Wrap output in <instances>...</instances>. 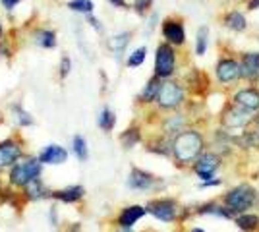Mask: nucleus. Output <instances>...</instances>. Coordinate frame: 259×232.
<instances>
[{"label": "nucleus", "mask_w": 259, "mask_h": 232, "mask_svg": "<svg viewBox=\"0 0 259 232\" xmlns=\"http://www.w3.org/2000/svg\"><path fill=\"white\" fill-rule=\"evenodd\" d=\"M205 153V137L195 128H186L172 137V157L178 166L195 165V161Z\"/></svg>", "instance_id": "nucleus-1"}, {"label": "nucleus", "mask_w": 259, "mask_h": 232, "mask_svg": "<svg viewBox=\"0 0 259 232\" xmlns=\"http://www.w3.org/2000/svg\"><path fill=\"white\" fill-rule=\"evenodd\" d=\"M257 203V192L249 184H240L223 196V205L232 215H242L248 209H251Z\"/></svg>", "instance_id": "nucleus-2"}, {"label": "nucleus", "mask_w": 259, "mask_h": 232, "mask_svg": "<svg viewBox=\"0 0 259 232\" xmlns=\"http://www.w3.org/2000/svg\"><path fill=\"white\" fill-rule=\"evenodd\" d=\"M186 99V93L184 87L178 81H170V79H164L162 81L161 89H159V95H157V107L162 111H174L178 109Z\"/></svg>", "instance_id": "nucleus-3"}, {"label": "nucleus", "mask_w": 259, "mask_h": 232, "mask_svg": "<svg viewBox=\"0 0 259 232\" xmlns=\"http://www.w3.org/2000/svg\"><path fill=\"white\" fill-rule=\"evenodd\" d=\"M41 161L39 159H29V161H23V163H16L10 170V184L12 186H18V188H25L29 182L37 180L41 176Z\"/></svg>", "instance_id": "nucleus-4"}, {"label": "nucleus", "mask_w": 259, "mask_h": 232, "mask_svg": "<svg viewBox=\"0 0 259 232\" xmlns=\"http://www.w3.org/2000/svg\"><path fill=\"white\" fill-rule=\"evenodd\" d=\"M176 70V53H174L172 44L161 43L157 47V55H155V76L161 79H168Z\"/></svg>", "instance_id": "nucleus-5"}, {"label": "nucleus", "mask_w": 259, "mask_h": 232, "mask_svg": "<svg viewBox=\"0 0 259 232\" xmlns=\"http://www.w3.org/2000/svg\"><path fill=\"white\" fill-rule=\"evenodd\" d=\"M253 112L249 111H244L242 107H238V105H228L225 107V111L221 114V124H223V128H228V130H238V128H246L248 124L253 122V116H251Z\"/></svg>", "instance_id": "nucleus-6"}, {"label": "nucleus", "mask_w": 259, "mask_h": 232, "mask_svg": "<svg viewBox=\"0 0 259 232\" xmlns=\"http://www.w3.org/2000/svg\"><path fill=\"white\" fill-rule=\"evenodd\" d=\"M147 213H151L153 217H157L159 221L162 222H172L176 221V217H178V203L174 201V199H153L147 203Z\"/></svg>", "instance_id": "nucleus-7"}, {"label": "nucleus", "mask_w": 259, "mask_h": 232, "mask_svg": "<svg viewBox=\"0 0 259 232\" xmlns=\"http://www.w3.org/2000/svg\"><path fill=\"white\" fill-rule=\"evenodd\" d=\"M215 76L217 81L221 85H230L238 81L242 77V70H240V62L234 58H221L219 64L215 68Z\"/></svg>", "instance_id": "nucleus-8"}, {"label": "nucleus", "mask_w": 259, "mask_h": 232, "mask_svg": "<svg viewBox=\"0 0 259 232\" xmlns=\"http://www.w3.org/2000/svg\"><path fill=\"white\" fill-rule=\"evenodd\" d=\"M219 166H221V157H219V153H215V151H205V153L195 161L194 170L195 174L205 182V180L213 178V174H215V170Z\"/></svg>", "instance_id": "nucleus-9"}, {"label": "nucleus", "mask_w": 259, "mask_h": 232, "mask_svg": "<svg viewBox=\"0 0 259 232\" xmlns=\"http://www.w3.org/2000/svg\"><path fill=\"white\" fill-rule=\"evenodd\" d=\"M162 37H164V43L172 44V47H182L186 43V31H184L182 20L166 18L162 22Z\"/></svg>", "instance_id": "nucleus-10"}, {"label": "nucleus", "mask_w": 259, "mask_h": 232, "mask_svg": "<svg viewBox=\"0 0 259 232\" xmlns=\"http://www.w3.org/2000/svg\"><path fill=\"white\" fill-rule=\"evenodd\" d=\"M242 79L251 85L259 83V53H246L240 58Z\"/></svg>", "instance_id": "nucleus-11"}, {"label": "nucleus", "mask_w": 259, "mask_h": 232, "mask_svg": "<svg viewBox=\"0 0 259 232\" xmlns=\"http://www.w3.org/2000/svg\"><path fill=\"white\" fill-rule=\"evenodd\" d=\"M232 103L242 107L244 111L257 112L259 111V89L255 87H244L238 89L232 97Z\"/></svg>", "instance_id": "nucleus-12"}, {"label": "nucleus", "mask_w": 259, "mask_h": 232, "mask_svg": "<svg viewBox=\"0 0 259 232\" xmlns=\"http://www.w3.org/2000/svg\"><path fill=\"white\" fill-rule=\"evenodd\" d=\"M22 157V147L16 142H2L0 144V170L6 166H14L18 163V159Z\"/></svg>", "instance_id": "nucleus-13"}, {"label": "nucleus", "mask_w": 259, "mask_h": 232, "mask_svg": "<svg viewBox=\"0 0 259 232\" xmlns=\"http://www.w3.org/2000/svg\"><path fill=\"white\" fill-rule=\"evenodd\" d=\"M157 184V178L145 172V170H140V168H132L128 176V186L132 190H140V192H145V190H151L153 186Z\"/></svg>", "instance_id": "nucleus-14"}, {"label": "nucleus", "mask_w": 259, "mask_h": 232, "mask_svg": "<svg viewBox=\"0 0 259 232\" xmlns=\"http://www.w3.org/2000/svg\"><path fill=\"white\" fill-rule=\"evenodd\" d=\"M43 165H62L68 159V151L60 145H47L37 157Z\"/></svg>", "instance_id": "nucleus-15"}, {"label": "nucleus", "mask_w": 259, "mask_h": 232, "mask_svg": "<svg viewBox=\"0 0 259 232\" xmlns=\"http://www.w3.org/2000/svg\"><path fill=\"white\" fill-rule=\"evenodd\" d=\"M145 213H147V209L141 205H130L126 209H122V213L118 215V224L122 228H132Z\"/></svg>", "instance_id": "nucleus-16"}, {"label": "nucleus", "mask_w": 259, "mask_h": 232, "mask_svg": "<svg viewBox=\"0 0 259 232\" xmlns=\"http://www.w3.org/2000/svg\"><path fill=\"white\" fill-rule=\"evenodd\" d=\"M162 85V79L159 76H153L149 81H147V85L143 87V91L140 93V97L138 101L143 103V105H149V103H155L157 101V95H159V89Z\"/></svg>", "instance_id": "nucleus-17"}, {"label": "nucleus", "mask_w": 259, "mask_h": 232, "mask_svg": "<svg viewBox=\"0 0 259 232\" xmlns=\"http://www.w3.org/2000/svg\"><path fill=\"white\" fill-rule=\"evenodd\" d=\"M223 23L227 25L228 29L236 31V33H240V31H246V29H248L246 16H244L242 12H238V10H232V12H228V14H225V18H223Z\"/></svg>", "instance_id": "nucleus-18"}, {"label": "nucleus", "mask_w": 259, "mask_h": 232, "mask_svg": "<svg viewBox=\"0 0 259 232\" xmlns=\"http://www.w3.org/2000/svg\"><path fill=\"white\" fill-rule=\"evenodd\" d=\"M186 126H188V120H186V116L184 114H174V116H168L166 120L162 122V130L166 135H178L180 132L186 130Z\"/></svg>", "instance_id": "nucleus-19"}, {"label": "nucleus", "mask_w": 259, "mask_h": 232, "mask_svg": "<svg viewBox=\"0 0 259 232\" xmlns=\"http://www.w3.org/2000/svg\"><path fill=\"white\" fill-rule=\"evenodd\" d=\"M83 194H85V190L81 186H70V188L53 192V198L58 199V201H64V203H76L83 198Z\"/></svg>", "instance_id": "nucleus-20"}, {"label": "nucleus", "mask_w": 259, "mask_h": 232, "mask_svg": "<svg viewBox=\"0 0 259 232\" xmlns=\"http://www.w3.org/2000/svg\"><path fill=\"white\" fill-rule=\"evenodd\" d=\"M234 221L238 228L244 232H255L259 228V215H253V213H242Z\"/></svg>", "instance_id": "nucleus-21"}, {"label": "nucleus", "mask_w": 259, "mask_h": 232, "mask_svg": "<svg viewBox=\"0 0 259 232\" xmlns=\"http://www.w3.org/2000/svg\"><path fill=\"white\" fill-rule=\"evenodd\" d=\"M33 41L43 49H54L56 47V35L51 29H37L33 33Z\"/></svg>", "instance_id": "nucleus-22"}, {"label": "nucleus", "mask_w": 259, "mask_h": 232, "mask_svg": "<svg viewBox=\"0 0 259 232\" xmlns=\"http://www.w3.org/2000/svg\"><path fill=\"white\" fill-rule=\"evenodd\" d=\"M25 196L29 199H41L47 196V188H45V184L41 182V178L33 180V182H29L25 186Z\"/></svg>", "instance_id": "nucleus-23"}, {"label": "nucleus", "mask_w": 259, "mask_h": 232, "mask_svg": "<svg viewBox=\"0 0 259 232\" xmlns=\"http://www.w3.org/2000/svg\"><path fill=\"white\" fill-rule=\"evenodd\" d=\"M97 122H99V128H101V130L110 132V130L114 128V124H116V116H114V112L110 111V109L105 107V109L101 111V114H99Z\"/></svg>", "instance_id": "nucleus-24"}, {"label": "nucleus", "mask_w": 259, "mask_h": 232, "mask_svg": "<svg viewBox=\"0 0 259 232\" xmlns=\"http://www.w3.org/2000/svg\"><path fill=\"white\" fill-rule=\"evenodd\" d=\"M140 140H141L140 128H128L126 132H122V135H120V142H122V145L126 149L134 147L136 144H140Z\"/></svg>", "instance_id": "nucleus-25"}, {"label": "nucleus", "mask_w": 259, "mask_h": 232, "mask_svg": "<svg viewBox=\"0 0 259 232\" xmlns=\"http://www.w3.org/2000/svg\"><path fill=\"white\" fill-rule=\"evenodd\" d=\"M207 39H209V29H207L205 25H203V27H199V31H197V37H195V55H197V56L205 55Z\"/></svg>", "instance_id": "nucleus-26"}, {"label": "nucleus", "mask_w": 259, "mask_h": 232, "mask_svg": "<svg viewBox=\"0 0 259 232\" xmlns=\"http://www.w3.org/2000/svg\"><path fill=\"white\" fill-rule=\"evenodd\" d=\"M68 8H70V10H74V12H79V14H87V16H89L95 6H93V2H91V0H70V2H68Z\"/></svg>", "instance_id": "nucleus-27"}, {"label": "nucleus", "mask_w": 259, "mask_h": 232, "mask_svg": "<svg viewBox=\"0 0 259 232\" xmlns=\"http://www.w3.org/2000/svg\"><path fill=\"white\" fill-rule=\"evenodd\" d=\"M130 37L132 35L126 31V33H120V35H116V37H112L110 41H108V47L114 51V53H122L124 49H126V44L130 43Z\"/></svg>", "instance_id": "nucleus-28"}, {"label": "nucleus", "mask_w": 259, "mask_h": 232, "mask_svg": "<svg viewBox=\"0 0 259 232\" xmlns=\"http://www.w3.org/2000/svg\"><path fill=\"white\" fill-rule=\"evenodd\" d=\"M145 56H147V49L145 47H140V49H136L132 55L128 56V64L130 68H136V66H141L143 62H145Z\"/></svg>", "instance_id": "nucleus-29"}, {"label": "nucleus", "mask_w": 259, "mask_h": 232, "mask_svg": "<svg viewBox=\"0 0 259 232\" xmlns=\"http://www.w3.org/2000/svg\"><path fill=\"white\" fill-rule=\"evenodd\" d=\"M74 153H76V157L79 159V161H85L87 159V142L83 135H76L74 137Z\"/></svg>", "instance_id": "nucleus-30"}, {"label": "nucleus", "mask_w": 259, "mask_h": 232, "mask_svg": "<svg viewBox=\"0 0 259 232\" xmlns=\"http://www.w3.org/2000/svg\"><path fill=\"white\" fill-rule=\"evenodd\" d=\"M14 112H16V118H18V122H20L22 126H31L33 124V118L27 114V112L23 111L22 107H18V105H16V107H14Z\"/></svg>", "instance_id": "nucleus-31"}, {"label": "nucleus", "mask_w": 259, "mask_h": 232, "mask_svg": "<svg viewBox=\"0 0 259 232\" xmlns=\"http://www.w3.org/2000/svg\"><path fill=\"white\" fill-rule=\"evenodd\" d=\"M153 0H136L134 2V8H136V12L140 14V16H145L147 14V10L151 8Z\"/></svg>", "instance_id": "nucleus-32"}, {"label": "nucleus", "mask_w": 259, "mask_h": 232, "mask_svg": "<svg viewBox=\"0 0 259 232\" xmlns=\"http://www.w3.org/2000/svg\"><path fill=\"white\" fill-rule=\"evenodd\" d=\"M70 66H72L70 58H68V56H62V62H60V77H62V79L70 74Z\"/></svg>", "instance_id": "nucleus-33"}, {"label": "nucleus", "mask_w": 259, "mask_h": 232, "mask_svg": "<svg viewBox=\"0 0 259 232\" xmlns=\"http://www.w3.org/2000/svg\"><path fill=\"white\" fill-rule=\"evenodd\" d=\"M221 178H215V180H205L203 184H201V188H207V186H221Z\"/></svg>", "instance_id": "nucleus-34"}, {"label": "nucleus", "mask_w": 259, "mask_h": 232, "mask_svg": "<svg viewBox=\"0 0 259 232\" xmlns=\"http://www.w3.org/2000/svg\"><path fill=\"white\" fill-rule=\"evenodd\" d=\"M22 0H2V4H4V8H8V10H12L16 4H20Z\"/></svg>", "instance_id": "nucleus-35"}, {"label": "nucleus", "mask_w": 259, "mask_h": 232, "mask_svg": "<svg viewBox=\"0 0 259 232\" xmlns=\"http://www.w3.org/2000/svg\"><path fill=\"white\" fill-rule=\"evenodd\" d=\"M112 6H116V8H126L128 4H126V0H108Z\"/></svg>", "instance_id": "nucleus-36"}, {"label": "nucleus", "mask_w": 259, "mask_h": 232, "mask_svg": "<svg viewBox=\"0 0 259 232\" xmlns=\"http://www.w3.org/2000/svg\"><path fill=\"white\" fill-rule=\"evenodd\" d=\"M248 8H249V10H255V8H259V0H249Z\"/></svg>", "instance_id": "nucleus-37"}, {"label": "nucleus", "mask_w": 259, "mask_h": 232, "mask_svg": "<svg viewBox=\"0 0 259 232\" xmlns=\"http://www.w3.org/2000/svg\"><path fill=\"white\" fill-rule=\"evenodd\" d=\"M70 232H81V228H79V224H74V226H72V230Z\"/></svg>", "instance_id": "nucleus-38"}, {"label": "nucleus", "mask_w": 259, "mask_h": 232, "mask_svg": "<svg viewBox=\"0 0 259 232\" xmlns=\"http://www.w3.org/2000/svg\"><path fill=\"white\" fill-rule=\"evenodd\" d=\"M192 232H205V230H201V228H192Z\"/></svg>", "instance_id": "nucleus-39"}, {"label": "nucleus", "mask_w": 259, "mask_h": 232, "mask_svg": "<svg viewBox=\"0 0 259 232\" xmlns=\"http://www.w3.org/2000/svg\"><path fill=\"white\" fill-rule=\"evenodd\" d=\"M124 232H134V230H130V228H124Z\"/></svg>", "instance_id": "nucleus-40"}, {"label": "nucleus", "mask_w": 259, "mask_h": 232, "mask_svg": "<svg viewBox=\"0 0 259 232\" xmlns=\"http://www.w3.org/2000/svg\"><path fill=\"white\" fill-rule=\"evenodd\" d=\"M0 37H2V25H0Z\"/></svg>", "instance_id": "nucleus-41"}, {"label": "nucleus", "mask_w": 259, "mask_h": 232, "mask_svg": "<svg viewBox=\"0 0 259 232\" xmlns=\"http://www.w3.org/2000/svg\"><path fill=\"white\" fill-rule=\"evenodd\" d=\"M257 130H259V120H257Z\"/></svg>", "instance_id": "nucleus-42"}]
</instances>
